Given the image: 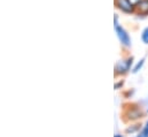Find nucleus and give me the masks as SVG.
I'll return each mask as SVG.
<instances>
[{"instance_id": "nucleus-1", "label": "nucleus", "mask_w": 148, "mask_h": 137, "mask_svg": "<svg viewBox=\"0 0 148 137\" xmlns=\"http://www.w3.org/2000/svg\"><path fill=\"white\" fill-rule=\"evenodd\" d=\"M133 62H134V58L132 55H129L126 58L118 60L115 64V68H114L115 76H123V75L127 74L130 70H132Z\"/></svg>"}, {"instance_id": "nucleus-2", "label": "nucleus", "mask_w": 148, "mask_h": 137, "mask_svg": "<svg viewBox=\"0 0 148 137\" xmlns=\"http://www.w3.org/2000/svg\"><path fill=\"white\" fill-rule=\"evenodd\" d=\"M115 33L116 36L119 40V44L125 47V48H130L132 46V38L129 34V31L122 26V24H118V26H115Z\"/></svg>"}, {"instance_id": "nucleus-3", "label": "nucleus", "mask_w": 148, "mask_h": 137, "mask_svg": "<svg viewBox=\"0 0 148 137\" xmlns=\"http://www.w3.org/2000/svg\"><path fill=\"white\" fill-rule=\"evenodd\" d=\"M144 111L141 109V107L137 106V105H129L125 111H124V116L126 121H137L139 119H141L144 116Z\"/></svg>"}, {"instance_id": "nucleus-4", "label": "nucleus", "mask_w": 148, "mask_h": 137, "mask_svg": "<svg viewBox=\"0 0 148 137\" xmlns=\"http://www.w3.org/2000/svg\"><path fill=\"white\" fill-rule=\"evenodd\" d=\"M115 8L125 15H133L136 13V6H133L130 0H114Z\"/></svg>"}, {"instance_id": "nucleus-5", "label": "nucleus", "mask_w": 148, "mask_h": 137, "mask_svg": "<svg viewBox=\"0 0 148 137\" xmlns=\"http://www.w3.org/2000/svg\"><path fill=\"white\" fill-rule=\"evenodd\" d=\"M137 16L140 17H147L148 16V0H140V2L136 6V13Z\"/></svg>"}, {"instance_id": "nucleus-6", "label": "nucleus", "mask_w": 148, "mask_h": 137, "mask_svg": "<svg viewBox=\"0 0 148 137\" xmlns=\"http://www.w3.org/2000/svg\"><path fill=\"white\" fill-rule=\"evenodd\" d=\"M145 58H141L139 61H137V64L132 67V73L133 74H137V73H139V70H141V68L144 67V65H145Z\"/></svg>"}, {"instance_id": "nucleus-7", "label": "nucleus", "mask_w": 148, "mask_h": 137, "mask_svg": "<svg viewBox=\"0 0 148 137\" xmlns=\"http://www.w3.org/2000/svg\"><path fill=\"white\" fill-rule=\"evenodd\" d=\"M138 131H140V125H139V123L132 125V126L127 127L126 130H125L126 134H134V133H138Z\"/></svg>"}, {"instance_id": "nucleus-8", "label": "nucleus", "mask_w": 148, "mask_h": 137, "mask_svg": "<svg viewBox=\"0 0 148 137\" xmlns=\"http://www.w3.org/2000/svg\"><path fill=\"white\" fill-rule=\"evenodd\" d=\"M141 40L144 44L148 45V27L144 28L143 31H141Z\"/></svg>"}, {"instance_id": "nucleus-9", "label": "nucleus", "mask_w": 148, "mask_h": 137, "mask_svg": "<svg viewBox=\"0 0 148 137\" xmlns=\"http://www.w3.org/2000/svg\"><path fill=\"white\" fill-rule=\"evenodd\" d=\"M136 137H148V126L147 125L144 126V128L137 134V136Z\"/></svg>"}, {"instance_id": "nucleus-10", "label": "nucleus", "mask_w": 148, "mask_h": 137, "mask_svg": "<svg viewBox=\"0 0 148 137\" xmlns=\"http://www.w3.org/2000/svg\"><path fill=\"white\" fill-rule=\"evenodd\" d=\"M123 85H124V81H118L115 83L114 88H115V90H119L121 88H123Z\"/></svg>"}, {"instance_id": "nucleus-11", "label": "nucleus", "mask_w": 148, "mask_h": 137, "mask_svg": "<svg viewBox=\"0 0 148 137\" xmlns=\"http://www.w3.org/2000/svg\"><path fill=\"white\" fill-rule=\"evenodd\" d=\"M118 24H119L118 15H117V14H115V15H114V27H115V26H118Z\"/></svg>"}, {"instance_id": "nucleus-12", "label": "nucleus", "mask_w": 148, "mask_h": 137, "mask_svg": "<svg viewBox=\"0 0 148 137\" xmlns=\"http://www.w3.org/2000/svg\"><path fill=\"white\" fill-rule=\"evenodd\" d=\"M130 2H131L133 6H137V5L140 2V0H130Z\"/></svg>"}, {"instance_id": "nucleus-13", "label": "nucleus", "mask_w": 148, "mask_h": 137, "mask_svg": "<svg viewBox=\"0 0 148 137\" xmlns=\"http://www.w3.org/2000/svg\"><path fill=\"white\" fill-rule=\"evenodd\" d=\"M114 137H123V135H122V134H115Z\"/></svg>"}, {"instance_id": "nucleus-14", "label": "nucleus", "mask_w": 148, "mask_h": 137, "mask_svg": "<svg viewBox=\"0 0 148 137\" xmlns=\"http://www.w3.org/2000/svg\"><path fill=\"white\" fill-rule=\"evenodd\" d=\"M146 125H147V126H148V121H147V122H146Z\"/></svg>"}]
</instances>
